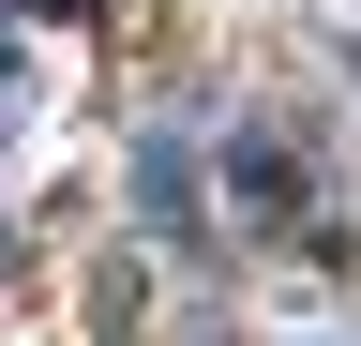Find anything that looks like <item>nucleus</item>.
Wrapping results in <instances>:
<instances>
[{"instance_id": "obj_1", "label": "nucleus", "mask_w": 361, "mask_h": 346, "mask_svg": "<svg viewBox=\"0 0 361 346\" xmlns=\"http://www.w3.org/2000/svg\"><path fill=\"white\" fill-rule=\"evenodd\" d=\"M226 181H241V226H271V241H316V166H301L286 136H226Z\"/></svg>"}]
</instances>
